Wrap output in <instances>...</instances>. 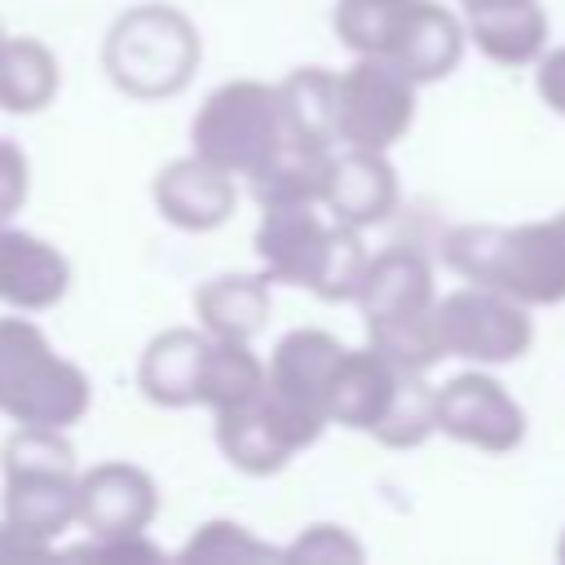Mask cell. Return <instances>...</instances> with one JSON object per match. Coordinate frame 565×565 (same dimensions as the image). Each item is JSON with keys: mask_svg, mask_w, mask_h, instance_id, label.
Instances as JSON below:
<instances>
[{"mask_svg": "<svg viewBox=\"0 0 565 565\" xmlns=\"http://www.w3.org/2000/svg\"><path fill=\"white\" fill-rule=\"evenodd\" d=\"M441 260L463 282L499 287L530 309L565 300V234L552 216L521 225H455L441 238Z\"/></svg>", "mask_w": 565, "mask_h": 565, "instance_id": "cell-1", "label": "cell"}, {"mask_svg": "<svg viewBox=\"0 0 565 565\" xmlns=\"http://www.w3.org/2000/svg\"><path fill=\"white\" fill-rule=\"evenodd\" d=\"M0 521L53 547L71 525H79V468L66 428L18 424L0 446Z\"/></svg>", "mask_w": 565, "mask_h": 565, "instance_id": "cell-2", "label": "cell"}, {"mask_svg": "<svg viewBox=\"0 0 565 565\" xmlns=\"http://www.w3.org/2000/svg\"><path fill=\"white\" fill-rule=\"evenodd\" d=\"M203 57L199 26L177 4H132L102 35V71L106 79L137 102L177 97Z\"/></svg>", "mask_w": 565, "mask_h": 565, "instance_id": "cell-3", "label": "cell"}, {"mask_svg": "<svg viewBox=\"0 0 565 565\" xmlns=\"http://www.w3.org/2000/svg\"><path fill=\"white\" fill-rule=\"evenodd\" d=\"M88 402L93 384L84 366L62 358L35 318L9 309L0 318V415L35 428H71Z\"/></svg>", "mask_w": 565, "mask_h": 565, "instance_id": "cell-4", "label": "cell"}, {"mask_svg": "<svg viewBox=\"0 0 565 565\" xmlns=\"http://www.w3.org/2000/svg\"><path fill=\"white\" fill-rule=\"evenodd\" d=\"M278 146H282L278 84L265 79L216 84L190 119V150L247 181L269 163Z\"/></svg>", "mask_w": 565, "mask_h": 565, "instance_id": "cell-5", "label": "cell"}, {"mask_svg": "<svg viewBox=\"0 0 565 565\" xmlns=\"http://www.w3.org/2000/svg\"><path fill=\"white\" fill-rule=\"evenodd\" d=\"M340 353H344V344L331 331L296 327L274 344V353L265 362V393L256 402L265 406V415L274 419V428L287 437V446L296 455L309 450L331 424L327 384H331Z\"/></svg>", "mask_w": 565, "mask_h": 565, "instance_id": "cell-6", "label": "cell"}, {"mask_svg": "<svg viewBox=\"0 0 565 565\" xmlns=\"http://www.w3.org/2000/svg\"><path fill=\"white\" fill-rule=\"evenodd\" d=\"M433 318H437V340L446 358H459L472 366H508L525 358L534 344L530 305L486 282H463L437 296Z\"/></svg>", "mask_w": 565, "mask_h": 565, "instance_id": "cell-7", "label": "cell"}, {"mask_svg": "<svg viewBox=\"0 0 565 565\" xmlns=\"http://www.w3.org/2000/svg\"><path fill=\"white\" fill-rule=\"evenodd\" d=\"M419 106V84L380 53H353V62L340 71V93H335V137L340 146H362V150H393Z\"/></svg>", "mask_w": 565, "mask_h": 565, "instance_id": "cell-8", "label": "cell"}, {"mask_svg": "<svg viewBox=\"0 0 565 565\" xmlns=\"http://www.w3.org/2000/svg\"><path fill=\"white\" fill-rule=\"evenodd\" d=\"M525 406L486 366H468L437 384V433L459 446L508 455L525 441Z\"/></svg>", "mask_w": 565, "mask_h": 565, "instance_id": "cell-9", "label": "cell"}, {"mask_svg": "<svg viewBox=\"0 0 565 565\" xmlns=\"http://www.w3.org/2000/svg\"><path fill=\"white\" fill-rule=\"evenodd\" d=\"M159 512V486L141 463L106 459L79 472V525L88 539L146 534Z\"/></svg>", "mask_w": 565, "mask_h": 565, "instance_id": "cell-10", "label": "cell"}, {"mask_svg": "<svg viewBox=\"0 0 565 565\" xmlns=\"http://www.w3.org/2000/svg\"><path fill=\"white\" fill-rule=\"evenodd\" d=\"M154 207L168 225L185 230V234H207V230H221L234 207H238V185H234V172L216 168L212 159L203 154H181V159H168L159 172H154Z\"/></svg>", "mask_w": 565, "mask_h": 565, "instance_id": "cell-11", "label": "cell"}, {"mask_svg": "<svg viewBox=\"0 0 565 565\" xmlns=\"http://www.w3.org/2000/svg\"><path fill=\"white\" fill-rule=\"evenodd\" d=\"M71 260L62 256L57 243L13 230L9 221L0 225V305L18 313H44L66 300L71 291Z\"/></svg>", "mask_w": 565, "mask_h": 565, "instance_id": "cell-12", "label": "cell"}, {"mask_svg": "<svg viewBox=\"0 0 565 565\" xmlns=\"http://www.w3.org/2000/svg\"><path fill=\"white\" fill-rule=\"evenodd\" d=\"M397 168L388 163V150H362V146H340L331 154L327 172V194L322 207L327 216L371 230L397 212Z\"/></svg>", "mask_w": 565, "mask_h": 565, "instance_id": "cell-13", "label": "cell"}, {"mask_svg": "<svg viewBox=\"0 0 565 565\" xmlns=\"http://www.w3.org/2000/svg\"><path fill=\"white\" fill-rule=\"evenodd\" d=\"M322 203H274L260 207L256 225V256L265 274L282 287H305L318 269V256L331 234V216H322Z\"/></svg>", "mask_w": 565, "mask_h": 565, "instance_id": "cell-14", "label": "cell"}, {"mask_svg": "<svg viewBox=\"0 0 565 565\" xmlns=\"http://www.w3.org/2000/svg\"><path fill=\"white\" fill-rule=\"evenodd\" d=\"M468 44H472L468 40V22L450 4L415 0L411 13L402 18V31H397L388 57L424 88V84H441L446 75H455Z\"/></svg>", "mask_w": 565, "mask_h": 565, "instance_id": "cell-15", "label": "cell"}, {"mask_svg": "<svg viewBox=\"0 0 565 565\" xmlns=\"http://www.w3.org/2000/svg\"><path fill=\"white\" fill-rule=\"evenodd\" d=\"M468 40L494 66H534L547 49L552 18L539 0H468Z\"/></svg>", "mask_w": 565, "mask_h": 565, "instance_id": "cell-16", "label": "cell"}, {"mask_svg": "<svg viewBox=\"0 0 565 565\" xmlns=\"http://www.w3.org/2000/svg\"><path fill=\"white\" fill-rule=\"evenodd\" d=\"M353 305L362 309L366 327L437 309V282H433L428 256L415 252V247H384V252H375Z\"/></svg>", "mask_w": 565, "mask_h": 565, "instance_id": "cell-17", "label": "cell"}, {"mask_svg": "<svg viewBox=\"0 0 565 565\" xmlns=\"http://www.w3.org/2000/svg\"><path fill=\"white\" fill-rule=\"evenodd\" d=\"M397 380H402V371L375 344L344 349L331 371V384H327L331 424H340L349 433H375V424L384 419V411L397 393Z\"/></svg>", "mask_w": 565, "mask_h": 565, "instance_id": "cell-18", "label": "cell"}, {"mask_svg": "<svg viewBox=\"0 0 565 565\" xmlns=\"http://www.w3.org/2000/svg\"><path fill=\"white\" fill-rule=\"evenodd\" d=\"M207 331L203 327H168L146 340L137 358V388L146 402L163 411H185L199 406V371L207 353Z\"/></svg>", "mask_w": 565, "mask_h": 565, "instance_id": "cell-19", "label": "cell"}, {"mask_svg": "<svg viewBox=\"0 0 565 565\" xmlns=\"http://www.w3.org/2000/svg\"><path fill=\"white\" fill-rule=\"evenodd\" d=\"M269 274H216L194 291V318L216 340H256L269 322Z\"/></svg>", "mask_w": 565, "mask_h": 565, "instance_id": "cell-20", "label": "cell"}, {"mask_svg": "<svg viewBox=\"0 0 565 565\" xmlns=\"http://www.w3.org/2000/svg\"><path fill=\"white\" fill-rule=\"evenodd\" d=\"M212 433H216V450L225 455V463L243 477H274L296 455L260 402L212 415Z\"/></svg>", "mask_w": 565, "mask_h": 565, "instance_id": "cell-21", "label": "cell"}, {"mask_svg": "<svg viewBox=\"0 0 565 565\" xmlns=\"http://www.w3.org/2000/svg\"><path fill=\"white\" fill-rule=\"evenodd\" d=\"M62 88L57 53L35 35H4L0 44V110L40 115Z\"/></svg>", "mask_w": 565, "mask_h": 565, "instance_id": "cell-22", "label": "cell"}, {"mask_svg": "<svg viewBox=\"0 0 565 565\" xmlns=\"http://www.w3.org/2000/svg\"><path fill=\"white\" fill-rule=\"evenodd\" d=\"M331 154H335V146L282 137V146L269 154V163L252 177L256 203L260 207H274V203H322Z\"/></svg>", "mask_w": 565, "mask_h": 565, "instance_id": "cell-23", "label": "cell"}, {"mask_svg": "<svg viewBox=\"0 0 565 565\" xmlns=\"http://www.w3.org/2000/svg\"><path fill=\"white\" fill-rule=\"evenodd\" d=\"M335 93H340V71L296 66L291 75H282L278 79L282 137L318 141V146H340V137H335Z\"/></svg>", "mask_w": 565, "mask_h": 565, "instance_id": "cell-24", "label": "cell"}, {"mask_svg": "<svg viewBox=\"0 0 565 565\" xmlns=\"http://www.w3.org/2000/svg\"><path fill=\"white\" fill-rule=\"evenodd\" d=\"M265 393V362L252 353V340H207L199 371V406L212 415L252 406Z\"/></svg>", "mask_w": 565, "mask_h": 565, "instance_id": "cell-25", "label": "cell"}, {"mask_svg": "<svg viewBox=\"0 0 565 565\" xmlns=\"http://www.w3.org/2000/svg\"><path fill=\"white\" fill-rule=\"evenodd\" d=\"M366 269H371V252H366V243H362V230L331 216V234H327V247H322L318 269H313V278H309V291H313L318 300H327V305L358 300Z\"/></svg>", "mask_w": 565, "mask_h": 565, "instance_id": "cell-26", "label": "cell"}, {"mask_svg": "<svg viewBox=\"0 0 565 565\" xmlns=\"http://www.w3.org/2000/svg\"><path fill=\"white\" fill-rule=\"evenodd\" d=\"M433 433H437V388L424 375L402 371L397 393H393V402H388V411L371 437L388 450H411V446L428 441Z\"/></svg>", "mask_w": 565, "mask_h": 565, "instance_id": "cell-27", "label": "cell"}, {"mask_svg": "<svg viewBox=\"0 0 565 565\" xmlns=\"http://www.w3.org/2000/svg\"><path fill=\"white\" fill-rule=\"evenodd\" d=\"M411 4L415 0H335L331 26H335V35H340V44L349 53H380V57H388V49H393Z\"/></svg>", "mask_w": 565, "mask_h": 565, "instance_id": "cell-28", "label": "cell"}, {"mask_svg": "<svg viewBox=\"0 0 565 565\" xmlns=\"http://www.w3.org/2000/svg\"><path fill=\"white\" fill-rule=\"evenodd\" d=\"M366 344H375L397 371H415V375H428L446 358V349L437 340L433 309L428 313H415V318H393V322L366 327Z\"/></svg>", "mask_w": 565, "mask_h": 565, "instance_id": "cell-29", "label": "cell"}, {"mask_svg": "<svg viewBox=\"0 0 565 565\" xmlns=\"http://www.w3.org/2000/svg\"><path fill=\"white\" fill-rule=\"evenodd\" d=\"M274 556H282V547L256 539L247 525L225 521V516L203 521L181 547V561H274Z\"/></svg>", "mask_w": 565, "mask_h": 565, "instance_id": "cell-30", "label": "cell"}, {"mask_svg": "<svg viewBox=\"0 0 565 565\" xmlns=\"http://www.w3.org/2000/svg\"><path fill=\"white\" fill-rule=\"evenodd\" d=\"M287 561H335V565H358L366 561V547L335 521H318V525H305L296 534V543L282 547Z\"/></svg>", "mask_w": 565, "mask_h": 565, "instance_id": "cell-31", "label": "cell"}, {"mask_svg": "<svg viewBox=\"0 0 565 565\" xmlns=\"http://www.w3.org/2000/svg\"><path fill=\"white\" fill-rule=\"evenodd\" d=\"M31 194V159L13 137H0V225L22 212Z\"/></svg>", "mask_w": 565, "mask_h": 565, "instance_id": "cell-32", "label": "cell"}, {"mask_svg": "<svg viewBox=\"0 0 565 565\" xmlns=\"http://www.w3.org/2000/svg\"><path fill=\"white\" fill-rule=\"evenodd\" d=\"M534 93L552 115L565 119V44H547L534 62Z\"/></svg>", "mask_w": 565, "mask_h": 565, "instance_id": "cell-33", "label": "cell"}, {"mask_svg": "<svg viewBox=\"0 0 565 565\" xmlns=\"http://www.w3.org/2000/svg\"><path fill=\"white\" fill-rule=\"evenodd\" d=\"M79 556H102V561H159L163 552L146 534H115V539H93L75 547Z\"/></svg>", "mask_w": 565, "mask_h": 565, "instance_id": "cell-34", "label": "cell"}, {"mask_svg": "<svg viewBox=\"0 0 565 565\" xmlns=\"http://www.w3.org/2000/svg\"><path fill=\"white\" fill-rule=\"evenodd\" d=\"M556 561L565 565V530H561V543H556Z\"/></svg>", "mask_w": 565, "mask_h": 565, "instance_id": "cell-35", "label": "cell"}, {"mask_svg": "<svg viewBox=\"0 0 565 565\" xmlns=\"http://www.w3.org/2000/svg\"><path fill=\"white\" fill-rule=\"evenodd\" d=\"M552 221H556V230H561V234H565V207H561V212H556V216H552Z\"/></svg>", "mask_w": 565, "mask_h": 565, "instance_id": "cell-36", "label": "cell"}, {"mask_svg": "<svg viewBox=\"0 0 565 565\" xmlns=\"http://www.w3.org/2000/svg\"><path fill=\"white\" fill-rule=\"evenodd\" d=\"M0 44H4V31H0Z\"/></svg>", "mask_w": 565, "mask_h": 565, "instance_id": "cell-37", "label": "cell"}, {"mask_svg": "<svg viewBox=\"0 0 565 565\" xmlns=\"http://www.w3.org/2000/svg\"><path fill=\"white\" fill-rule=\"evenodd\" d=\"M459 4H468V0H459Z\"/></svg>", "mask_w": 565, "mask_h": 565, "instance_id": "cell-38", "label": "cell"}]
</instances>
